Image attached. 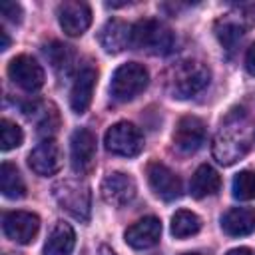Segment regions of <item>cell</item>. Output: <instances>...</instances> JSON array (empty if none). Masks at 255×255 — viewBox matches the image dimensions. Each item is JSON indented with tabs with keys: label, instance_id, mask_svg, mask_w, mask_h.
Segmentation results:
<instances>
[{
	"label": "cell",
	"instance_id": "cell-28",
	"mask_svg": "<svg viewBox=\"0 0 255 255\" xmlns=\"http://www.w3.org/2000/svg\"><path fill=\"white\" fill-rule=\"evenodd\" d=\"M245 70L251 76H255V44H251L249 50H247V54H245Z\"/></svg>",
	"mask_w": 255,
	"mask_h": 255
},
{
	"label": "cell",
	"instance_id": "cell-6",
	"mask_svg": "<svg viewBox=\"0 0 255 255\" xmlns=\"http://www.w3.org/2000/svg\"><path fill=\"white\" fill-rule=\"evenodd\" d=\"M106 149L114 155L133 157L143 149V135L131 122H118L104 135Z\"/></svg>",
	"mask_w": 255,
	"mask_h": 255
},
{
	"label": "cell",
	"instance_id": "cell-18",
	"mask_svg": "<svg viewBox=\"0 0 255 255\" xmlns=\"http://www.w3.org/2000/svg\"><path fill=\"white\" fill-rule=\"evenodd\" d=\"M221 229L231 237H243L255 231L253 207H231L221 215Z\"/></svg>",
	"mask_w": 255,
	"mask_h": 255
},
{
	"label": "cell",
	"instance_id": "cell-25",
	"mask_svg": "<svg viewBox=\"0 0 255 255\" xmlns=\"http://www.w3.org/2000/svg\"><path fill=\"white\" fill-rule=\"evenodd\" d=\"M22 141H24L22 128L12 120L2 118L0 120V147H2V151H10V149L18 147V145H22Z\"/></svg>",
	"mask_w": 255,
	"mask_h": 255
},
{
	"label": "cell",
	"instance_id": "cell-24",
	"mask_svg": "<svg viewBox=\"0 0 255 255\" xmlns=\"http://www.w3.org/2000/svg\"><path fill=\"white\" fill-rule=\"evenodd\" d=\"M231 191H233V197L239 199V201L255 199V171H251V169L239 171L233 177Z\"/></svg>",
	"mask_w": 255,
	"mask_h": 255
},
{
	"label": "cell",
	"instance_id": "cell-3",
	"mask_svg": "<svg viewBox=\"0 0 255 255\" xmlns=\"http://www.w3.org/2000/svg\"><path fill=\"white\" fill-rule=\"evenodd\" d=\"M129 48L143 50L153 56H163L173 48V32L159 20H139L131 26Z\"/></svg>",
	"mask_w": 255,
	"mask_h": 255
},
{
	"label": "cell",
	"instance_id": "cell-19",
	"mask_svg": "<svg viewBox=\"0 0 255 255\" xmlns=\"http://www.w3.org/2000/svg\"><path fill=\"white\" fill-rule=\"evenodd\" d=\"M76 245V233L70 223L58 221L44 245V255H70Z\"/></svg>",
	"mask_w": 255,
	"mask_h": 255
},
{
	"label": "cell",
	"instance_id": "cell-27",
	"mask_svg": "<svg viewBox=\"0 0 255 255\" xmlns=\"http://www.w3.org/2000/svg\"><path fill=\"white\" fill-rule=\"evenodd\" d=\"M0 12H2V16L6 18V20H10V22H14V24H20L22 22V6L20 4H16V2H4V4H0Z\"/></svg>",
	"mask_w": 255,
	"mask_h": 255
},
{
	"label": "cell",
	"instance_id": "cell-26",
	"mask_svg": "<svg viewBox=\"0 0 255 255\" xmlns=\"http://www.w3.org/2000/svg\"><path fill=\"white\" fill-rule=\"evenodd\" d=\"M217 36H219V42L227 48V50H233L235 44L243 38V26L239 22H233V20H221L217 24Z\"/></svg>",
	"mask_w": 255,
	"mask_h": 255
},
{
	"label": "cell",
	"instance_id": "cell-31",
	"mask_svg": "<svg viewBox=\"0 0 255 255\" xmlns=\"http://www.w3.org/2000/svg\"><path fill=\"white\" fill-rule=\"evenodd\" d=\"M100 255H116V253H114V251H112L110 247H106V245H102V247H100Z\"/></svg>",
	"mask_w": 255,
	"mask_h": 255
},
{
	"label": "cell",
	"instance_id": "cell-13",
	"mask_svg": "<svg viewBox=\"0 0 255 255\" xmlns=\"http://www.w3.org/2000/svg\"><path fill=\"white\" fill-rule=\"evenodd\" d=\"M147 181L151 191L163 201H173L181 197V179L159 161H151L147 165Z\"/></svg>",
	"mask_w": 255,
	"mask_h": 255
},
{
	"label": "cell",
	"instance_id": "cell-15",
	"mask_svg": "<svg viewBox=\"0 0 255 255\" xmlns=\"http://www.w3.org/2000/svg\"><path fill=\"white\" fill-rule=\"evenodd\" d=\"M159 237H161V221L153 215L137 219L124 233V239L131 249H149L159 243Z\"/></svg>",
	"mask_w": 255,
	"mask_h": 255
},
{
	"label": "cell",
	"instance_id": "cell-23",
	"mask_svg": "<svg viewBox=\"0 0 255 255\" xmlns=\"http://www.w3.org/2000/svg\"><path fill=\"white\" fill-rule=\"evenodd\" d=\"M171 235L177 237V239H185V237H191L195 233H199L201 229V219L199 215H195L193 211H187V209H179L173 213L171 217Z\"/></svg>",
	"mask_w": 255,
	"mask_h": 255
},
{
	"label": "cell",
	"instance_id": "cell-10",
	"mask_svg": "<svg viewBox=\"0 0 255 255\" xmlns=\"http://www.w3.org/2000/svg\"><path fill=\"white\" fill-rule=\"evenodd\" d=\"M58 22L68 36H82L92 24V8L78 0L62 2L58 6Z\"/></svg>",
	"mask_w": 255,
	"mask_h": 255
},
{
	"label": "cell",
	"instance_id": "cell-30",
	"mask_svg": "<svg viewBox=\"0 0 255 255\" xmlns=\"http://www.w3.org/2000/svg\"><path fill=\"white\" fill-rule=\"evenodd\" d=\"M0 38H2V42H0V50H6V48L10 46V38H8V32H6L4 28H0Z\"/></svg>",
	"mask_w": 255,
	"mask_h": 255
},
{
	"label": "cell",
	"instance_id": "cell-21",
	"mask_svg": "<svg viewBox=\"0 0 255 255\" xmlns=\"http://www.w3.org/2000/svg\"><path fill=\"white\" fill-rule=\"evenodd\" d=\"M0 189H2V195L8 199H22L26 195V183L18 167L10 161H4L0 165Z\"/></svg>",
	"mask_w": 255,
	"mask_h": 255
},
{
	"label": "cell",
	"instance_id": "cell-17",
	"mask_svg": "<svg viewBox=\"0 0 255 255\" xmlns=\"http://www.w3.org/2000/svg\"><path fill=\"white\" fill-rule=\"evenodd\" d=\"M96 78H98V74L94 68H84L76 76L72 90H70V106H72L74 114H84L90 108L94 88H96Z\"/></svg>",
	"mask_w": 255,
	"mask_h": 255
},
{
	"label": "cell",
	"instance_id": "cell-9",
	"mask_svg": "<svg viewBox=\"0 0 255 255\" xmlns=\"http://www.w3.org/2000/svg\"><path fill=\"white\" fill-rule=\"evenodd\" d=\"M100 193L108 205L122 207V205H128L135 197L137 185L131 175H128L124 171H112L102 179Z\"/></svg>",
	"mask_w": 255,
	"mask_h": 255
},
{
	"label": "cell",
	"instance_id": "cell-14",
	"mask_svg": "<svg viewBox=\"0 0 255 255\" xmlns=\"http://www.w3.org/2000/svg\"><path fill=\"white\" fill-rule=\"evenodd\" d=\"M205 141V124L197 116H183L173 131V143L183 153L197 151Z\"/></svg>",
	"mask_w": 255,
	"mask_h": 255
},
{
	"label": "cell",
	"instance_id": "cell-7",
	"mask_svg": "<svg viewBox=\"0 0 255 255\" xmlns=\"http://www.w3.org/2000/svg\"><path fill=\"white\" fill-rule=\"evenodd\" d=\"M4 235L20 245H28L40 231V217L32 211H8L2 215Z\"/></svg>",
	"mask_w": 255,
	"mask_h": 255
},
{
	"label": "cell",
	"instance_id": "cell-22",
	"mask_svg": "<svg viewBox=\"0 0 255 255\" xmlns=\"http://www.w3.org/2000/svg\"><path fill=\"white\" fill-rule=\"evenodd\" d=\"M44 54L46 58L50 60L52 68L62 76L70 74L72 66H74V50L72 46H66L62 42H50L46 48H44Z\"/></svg>",
	"mask_w": 255,
	"mask_h": 255
},
{
	"label": "cell",
	"instance_id": "cell-11",
	"mask_svg": "<svg viewBox=\"0 0 255 255\" xmlns=\"http://www.w3.org/2000/svg\"><path fill=\"white\" fill-rule=\"evenodd\" d=\"M70 159L76 173H86L92 169L96 159V135L86 129L78 128L70 137Z\"/></svg>",
	"mask_w": 255,
	"mask_h": 255
},
{
	"label": "cell",
	"instance_id": "cell-32",
	"mask_svg": "<svg viewBox=\"0 0 255 255\" xmlns=\"http://www.w3.org/2000/svg\"><path fill=\"white\" fill-rule=\"evenodd\" d=\"M183 255H199V253H183Z\"/></svg>",
	"mask_w": 255,
	"mask_h": 255
},
{
	"label": "cell",
	"instance_id": "cell-20",
	"mask_svg": "<svg viewBox=\"0 0 255 255\" xmlns=\"http://www.w3.org/2000/svg\"><path fill=\"white\" fill-rule=\"evenodd\" d=\"M219 187H221V177L207 163L199 165L195 169V173L191 175V181H189V191H191V195L195 199H201V197H207V195H215L219 191Z\"/></svg>",
	"mask_w": 255,
	"mask_h": 255
},
{
	"label": "cell",
	"instance_id": "cell-2",
	"mask_svg": "<svg viewBox=\"0 0 255 255\" xmlns=\"http://www.w3.org/2000/svg\"><path fill=\"white\" fill-rule=\"evenodd\" d=\"M211 80L209 68L199 60H183L171 68L167 78L169 94L177 100H187L197 96L207 88Z\"/></svg>",
	"mask_w": 255,
	"mask_h": 255
},
{
	"label": "cell",
	"instance_id": "cell-1",
	"mask_svg": "<svg viewBox=\"0 0 255 255\" xmlns=\"http://www.w3.org/2000/svg\"><path fill=\"white\" fill-rule=\"evenodd\" d=\"M251 141H253V128L249 116L245 114L243 108H233L221 120V126L213 137L211 151L219 163L231 165L249 151Z\"/></svg>",
	"mask_w": 255,
	"mask_h": 255
},
{
	"label": "cell",
	"instance_id": "cell-4",
	"mask_svg": "<svg viewBox=\"0 0 255 255\" xmlns=\"http://www.w3.org/2000/svg\"><path fill=\"white\" fill-rule=\"evenodd\" d=\"M52 193H54V199L58 201V205L64 211H68L72 217H76L80 221L90 219L92 193H90V187L84 181H80V179H60L58 183H54Z\"/></svg>",
	"mask_w": 255,
	"mask_h": 255
},
{
	"label": "cell",
	"instance_id": "cell-12",
	"mask_svg": "<svg viewBox=\"0 0 255 255\" xmlns=\"http://www.w3.org/2000/svg\"><path fill=\"white\" fill-rule=\"evenodd\" d=\"M28 165L34 173L48 177L60 171L62 167V149L54 139H42L30 153H28Z\"/></svg>",
	"mask_w": 255,
	"mask_h": 255
},
{
	"label": "cell",
	"instance_id": "cell-29",
	"mask_svg": "<svg viewBox=\"0 0 255 255\" xmlns=\"http://www.w3.org/2000/svg\"><path fill=\"white\" fill-rule=\"evenodd\" d=\"M225 255H253V251L249 247H235V249H229Z\"/></svg>",
	"mask_w": 255,
	"mask_h": 255
},
{
	"label": "cell",
	"instance_id": "cell-16",
	"mask_svg": "<svg viewBox=\"0 0 255 255\" xmlns=\"http://www.w3.org/2000/svg\"><path fill=\"white\" fill-rule=\"evenodd\" d=\"M129 38H131V26H128L124 20L118 18L108 20L98 34L100 46L108 54H120L122 50H126L129 46Z\"/></svg>",
	"mask_w": 255,
	"mask_h": 255
},
{
	"label": "cell",
	"instance_id": "cell-8",
	"mask_svg": "<svg viewBox=\"0 0 255 255\" xmlns=\"http://www.w3.org/2000/svg\"><path fill=\"white\" fill-rule=\"evenodd\" d=\"M8 76L10 80L20 86L22 90L26 92H36L44 86V68L28 54H20V56H14L8 64Z\"/></svg>",
	"mask_w": 255,
	"mask_h": 255
},
{
	"label": "cell",
	"instance_id": "cell-5",
	"mask_svg": "<svg viewBox=\"0 0 255 255\" xmlns=\"http://www.w3.org/2000/svg\"><path fill=\"white\" fill-rule=\"evenodd\" d=\"M149 82V74L143 64L128 62L116 68L110 80V94L116 102H129L139 96Z\"/></svg>",
	"mask_w": 255,
	"mask_h": 255
}]
</instances>
